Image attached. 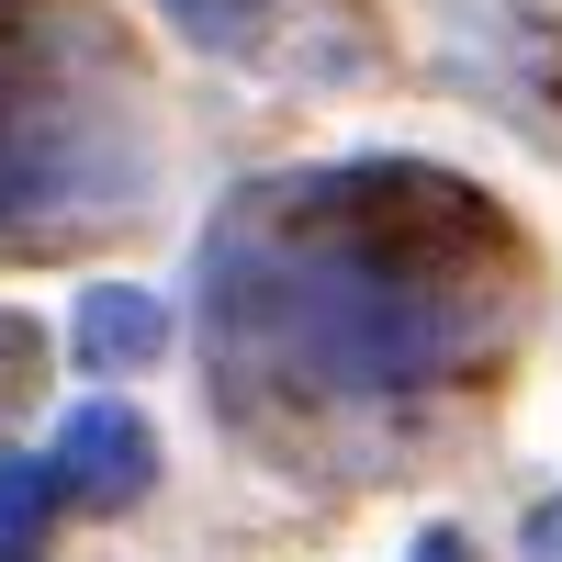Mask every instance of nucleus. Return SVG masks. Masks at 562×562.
Listing matches in <instances>:
<instances>
[{"instance_id":"1","label":"nucleus","mask_w":562,"mask_h":562,"mask_svg":"<svg viewBox=\"0 0 562 562\" xmlns=\"http://www.w3.org/2000/svg\"><path fill=\"white\" fill-rule=\"evenodd\" d=\"M57 495H79V506H135L158 484V428L135 405H113V394H90L68 428H57Z\"/></svg>"},{"instance_id":"2","label":"nucleus","mask_w":562,"mask_h":562,"mask_svg":"<svg viewBox=\"0 0 562 562\" xmlns=\"http://www.w3.org/2000/svg\"><path fill=\"white\" fill-rule=\"evenodd\" d=\"M169 349V304L135 293V281H102V293H79V360L90 371H147Z\"/></svg>"},{"instance_id":"3","label":"nucleus","mask_w":562,"mask_h":562,"mask_svg":"<svg viewBox=\"0 0 562 562\" xmlns=\"http://www.w3.org/2000/svg\"><path fill=\"white\" fill-rule=\"evenodd\" d=\"M57 529V461L45 450H0V562H34Z\"/></svg>"},{"instance_id":"4","label":"nucleus","mask_w":562,"mask_h":562,"mask_svg":"<svg viewBox=\"0 0 562 562\" xmlns=\"http://www.w3.org/2000/svg\"><path fill=\"white\" fill-rule=\"evenodd\" d=\"M158 12H169L180 45H203V57H248V45H270L281 0H158Z\"/></svg>"},{"instance_id":"5","label":"nucleus","mask_w":562,"mask_h":562,"mask_svg":"<svg viewBox=\"0 0 562 562\" xmlns=\"http://www.w3.org/2000/svg\"><path fill=\"white\" fill-rule=\"evenodd\" d=\"M34 371H45V338H34V315H0V416H23Z\"/></svg>"},{"instance_id":"6","label":"nucleus","mask_w":562,"mask_h":562,"mask_svg":"<svg viewBox=\"0 0 562 562\" xmlns=\"http://www.w3.org/2000/svg\"><path fill=\"white\" fill-rule=\"evenodd\" d=\"M518 551H529V562H562V495L529 506V540H518Z\"/></svg>"},{"instance_id":"7","label":"nucleus","mask_w":562,"mask_h":562,"mask_svg":"<svg viewBox=\"0 0 562 562\" xmlns=\"http://www.w3.org/2000/svg\"><path fill=\"white\" fill-rule=\"evenodd\" d=\"M416 562H473V540H450V529H428V540H416Z\"/></svg>"}]
</instances>
